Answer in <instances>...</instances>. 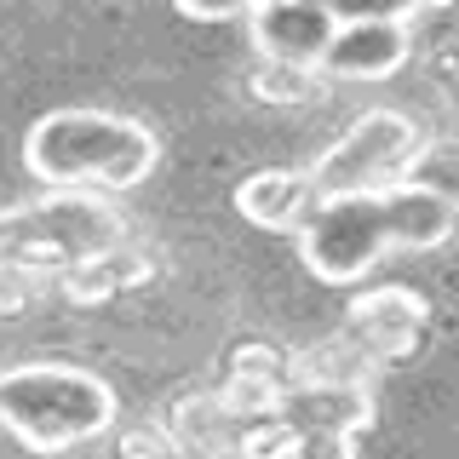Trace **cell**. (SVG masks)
<instances>
[{"label":"cell","mask_w":459,"mask_h":459,"mask_svg":"<svg viewBox=\"0 0 459 459\" xmlns=\"http://www.w3.org/2000/svg\"><path fill=\"white\" fill-rule=\"evenodd\" d=\"M155 161H161V138L115 109H52L23 138V167L47 190L121 195L150 178Z\"/></svg>","instance_id":"6da1fadb"},{"label":"cell","mask_w":459,"mask_h":459,"mask_svg":"<svg viewBox=\"0 0 459 459\" xmlns=\"http://www.w3.org/2000/svg\"><path fill=\"white\" fill-rule=\"evenodd\" d=\"M109 379L75 362H23L0 373V425L23 442L29 454H69L81 442H98L115 430Z\"/></svg>","instance_id":"7a4b0ae2"},{"label":"cell","mask_w":459,"mask_h":459,"mask_svg":"<svg viewBox=\"0 0 459 459\" xmlns=\"http://www.w3.org/2000/svg\"><path fill=\"white\" fill-rule=\"evenodd\" d=\"M126 241V219L104 195L47 190L18 207H0V264L29 276H69L86 258H104Z\"/></svg>","instance_id":"3957f363"},{"label":"cell","mask_w":459,"mask_h":459,"mask_svg":"<svg viewBox=\"0 0 459 459\" xmlns=\"http://www.w3.org/2000/svg\"><path fill=\"white\" fill-rule=\"evenodd\" d=\"M420 121L408 109H362L344 133L327 143L322 155L305 167L316 184V201L322 195H373V190H396L408 161L420 155Z\"/></svg>","instance_id":"277c9868"},{"label":"cell","mask_w":459,"mask_h":459,"mask_svg":"<svg viewBox=\"0 0 459 459\" xmlns=\"http://www.w3.org/2000/svg\"><path fill=\"white\" fill-rule=\"evenodd\" d=\"M391 247V212L385 190L373 195H322L299 230V258L322 287H356L362 276L379 270Z\"/></svg>","instance_id":"5b68a950"},{"label":"cell","mask_w":459,"mask_h":459,"mask_svg":"<svg viewBox=\"0 0 459 459\" xmlns=\"http://www.w3.org/2000/svg\"><path fill=\"white\" fill-rule=\"evenodd\" d=\"M425 18V6H385V12H339V35L327 47L322 81H391L402 64L413 57L408 23Z\"/></svg>","instance_id":"8992f818"},{"label":"cell","mask_w":459,"mask_h":459,"mask_svg":"<svg viewBox=\"0 0 459 459\" xmlns=\"http://www.w3.org/2000/svg\"><path fill=\"white\" fill-rule=\"evenodd\" d=\"M333 35H339V6H322V0H264V6H247V40H253L258 64L322 69Z\"/></svg>","instance_id":"52a82bcc"},{"label":"cell","mask_w":459,"mask_h":459,"mask_svg":"<svg viewBox=\"0 0 459 459\" xmlns=\"http://www.w3.org/2000/svg\"><path fill=\"white\" fill-rule=\"evenodd\" d=\"M425 322H430V305L413 287H368V293L351 299L344 310V344H356V356L373 368V362H396L408 356L413 344L425 339Z\"/></svg>","instance_id":"ba28073f"},{"label":"cell","mask_w":459,"mask_h":459,"mask_svg":"<svg viewBox=\"0 0 459 459\" xmlns=\"http://www.w3.org/2000/svg\"><path fill=\"white\" fill-rule=\"evenodd\" d=\"M310 207H316V184L305 167H258L236 184V212L258 230H276V236H287V230L299 236Z\"/></svg>","instance_id":"9c48e42d"},{"label":"cell","mask_w":459,"mask_h":459,"mask_svg":"<svg viewBox=\"0 0 459 459\" xmlns=\"http://www.w3.org/2000/svg\"><path fill=\"white\" fill-rule=\"evenodd\" d=\"M385 212H391V247L396 253H430L448 247L459 236V207L430 190H413V184H396L385 190Z\"/></svg>","instance_id":"30bf717a"},{"label":"cell","mask_w":459,"mask_h":459,"mask_svg":"<svg viewBox=\"0 0 459 459\" xmlns=\"http://www.w3.org/2000/svg\"><path fill=\"white\" fill-rule=\"evenodd\" d=\"M150 276H155V258L143 247H133V241H121L115 253L86 258L69 276H57V287H64V299H75V305H104V299L126 293V287H143Z\"/></svg>","instance_id":"8fae6325"},{"label":"cell","mask_w":459,"mask_h":459,"mask_svg":"<svg viewBox=\"0 0 459 459\" xmlns=\"http://www.w3.org/2000/svg\"><path fill=\"white\" fill-rule=\"evenodd\" d=\"M402 184H413V190H430V195H442V201H454V207H459V138L420 143V155L408 161Z\"/></svg>","instance_id":"7c38bea8"},{"label":"cell","mask_w":459,"mask_h":459,"mask_svg":"<svg viewBox=\"0 0 459 459\" xmlns=\"http://www.w3.org/2000/svg\"><path fill=\"white\" fill-rule=\"evenodd\" d=\"M322 75L316 69H287V64H258L247 75V92L258 104H316L322 98Z\"/></svg>","instance_id":"4fadbf2b"},{"label":"cell","mask_w":459,"mask_h":459,"mask_svg":"<svg viewBox=\"0 0 459 459\" xmlns=\"http://www.w3.org/2000/svg\"><path fill=\"white\" fill-rule=\"evenodd\" d=\"M115 459H184V454L172 448L167 430L138 425V430H126V437H121V454H115Z\"/></svg>","instance_id":"5bb4252c"},{"label":"cell","mask_w":459,"mask_h":459,"mask_svg":"<svg viewBox=\"0 0 459 459\" xmlns=\"http://www.w3.org/2000/svg\"><path fill=\"white\" fill-rule=\"evenodd\" d=\"M35 287H40V276H29V270H18V264H0V316L23 310L29 299H35Z\"/></svg>","instance_id":"9a60e30c"},{"label":"cell","mask_w":459,"mask_h":459,"mask_svg":"<svg viewBox=\"0 0 459 459\" xmlns=\"http://www.w3.org/2000/svg\"><path fill=\"white\" fill-rule=\"evenodd\" d=\"M178 18H190V23H247V6H241V0H230V6H195V0H184Z\"/></svg>","instance_id":"2e32d148"}]
</instances>
